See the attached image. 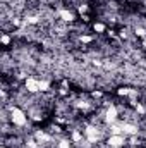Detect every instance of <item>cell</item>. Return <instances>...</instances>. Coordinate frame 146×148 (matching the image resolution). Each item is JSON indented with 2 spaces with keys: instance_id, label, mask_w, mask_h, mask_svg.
Here are the masks:
<instances>
[{
  "instance_id": "6da1fadb",
  "label": "cell",
  "mask_w": 146,
  "mask_h": 148,
  "mask_svg": "<svg viewBox=\"0 0 146 148\" xmlns=\"http://www.w3.org/2000/svg\"><path fill=\"white\" fill-rule=\"evenodd\" d=\"M9 110H10V124L14 127H26L28 122L31 121L28 112L19 105H9Z\"/></svg>"
},
{
  "instance_id": "ba28073f",
  "label": "cell",
  "mask_w": 146,
  "mask_h": 148,
  "mask_svg": "<svg viewBox=\"0 0 146 148\" xmlns=\"http://www.w3.org/2000/svg\"><path fill=\"white\" fill-rule=\"evenodd\" d=\"M0 41H2V45H3V47H9V45L12 43V36H10L9 33H2V36H0Z\"/></svg>"
},
{
  "instance_id": "52a82bcc",
  "label": "cell",
  "mask_w": 146,
  "mask_h": 148,
  "mask_svg": "<svg viewBox=\"0 0 146 148\" xmlns=\"http://www.w3.org/2000/svg\"><path fill=\"white\" fill-rule=\"evenodd\" d=\"M129 93H131V88H129V86H120V88H117V95H119V97L127 98Z\"/></svg>"
},
{
  "instance_id": "5b68a950",
  "label": "cell",
  "mask_w": 146,
  "mask_h": 148,
  "mask_svg": "<svg viewBox=\"0 0 146 148\" xmlns=\"http://www.w3.org/2000/svg\"><path fill=\"white\" fill-rule=\"evenodd\" d=\"M107 29H108V28H107V24H105L102 19H100V21H95V23L91 24V31L96 33V35H103V33H107Z\"/></svg>"
},
{
  "instance_id": "9c48e42d",
  "label": "cell",
  "mask_w": 146,
  "mask_h": 148,
  "mask_svg": "<svg viewBox=\"0 0 146 148\" xmlns=\"http://www.w3.org/2000/svg\"><path fill=\"white\" fill-rule=\"evenodd\" d=\"M141 47H143V50H146V38L141 41Z\"/></svg>"
},
{
  "instance_id": "8992f818",
  "label": "cell",
  "mask_w": 146,
  "mask_h": 148,
  "mask_svg": "<svg viewBox=\"0 0 146 148\" xmlns=\"http://www.w3.org/2000/svg\"><path fill=\"white\" fill-rule=\"evenodd\" d=\"M52 90V79L40 77V93H48Z\"/></svg>"
},
{
  "instance_id": "8fae6325",
  "label": "cell",
  "mask_w": 146,
  "mask_h": 148,
  "mask_svg": "<svg viewBox=\"0 0 146 148\" xmlns=\"http://www.w3.org/2000/svg\"><path fill=\"white\" fill-rule=\"evenodd\" d=\"M143 5H145V7H146V0H145V2H143Z\"/></svg>"
},
{
  "instance_id": "277c9868",
  "label": "cell",
  "mask_w": 146,
  "mask_h": 148,
  "mask_svg": "<svg viewBox=\"0 0 146 148\" xmlns=\"http://www.w3.org/2000/svg\"><path fill=\"white\" fill-rule=\"evenodd\" d=\"M55 16L59 17V21H62V23H65V24H72L76 23V12L71 10V9H67V7H60L57 12H55Z\"/></svg>"
},
{
  "instance_id": "3957f363",
  "label": "cell",
  "mask_w": 146,
  "mask_h": 148,
  "mask_svg": "<svg viewBox=\"0 0 146 148\" xmlns=\"http://www.w3.org/2000/svg\"><path fill=\"white\" fill-rule=\"evenodd\" d=\"M105 143L108 148H124L127 147V136L126 134H108Z\"/></svg>"
},
{
  "instance_id": "7c38bea8",
  "label": "cell",
  "mask_w": 146,
  "mask_h": 148,
  "mask_svg": "<svg viewBox=\"0 0 146 148\" xmlns=\"http://www.w3.org/2000/svg\"><path fill=\"white\" fill-rule=\"evenodd\" d=\"M136 148H138V147H136Z\"/></svg>"
},
{
  "instance_id": "7a4b0ae2",
  "label": "cell",
  "mask_w": 146,
  "mask_h": 148,
  "mask_svg": "<svg viewBox=\"0 0 146 148\" xmlns=\"http://www.w3.org/2000/svg\"><path fill=\"white\" fill-rule=\"evenodd\" d=\"M23 86H24V91L29 93V95H38L40 93V77L36 76H28L24 81H23Z\"/></svg>"
},
{
  "instance_id": "30bf717a",
  "label": "cell",
  "mask_w": 146,
  "mask_h": 148,
  "mask_svg": "<svg viewBox=\"0 0 146 148\" xmlns=\"http://www.w3.org/2000/svg\"><path fill=\"white\" fill-rule=\"evenodd\" d=\"M0 148H9V147H7V145H2V147H0Z\"/></svg>"
}]
</instances>
